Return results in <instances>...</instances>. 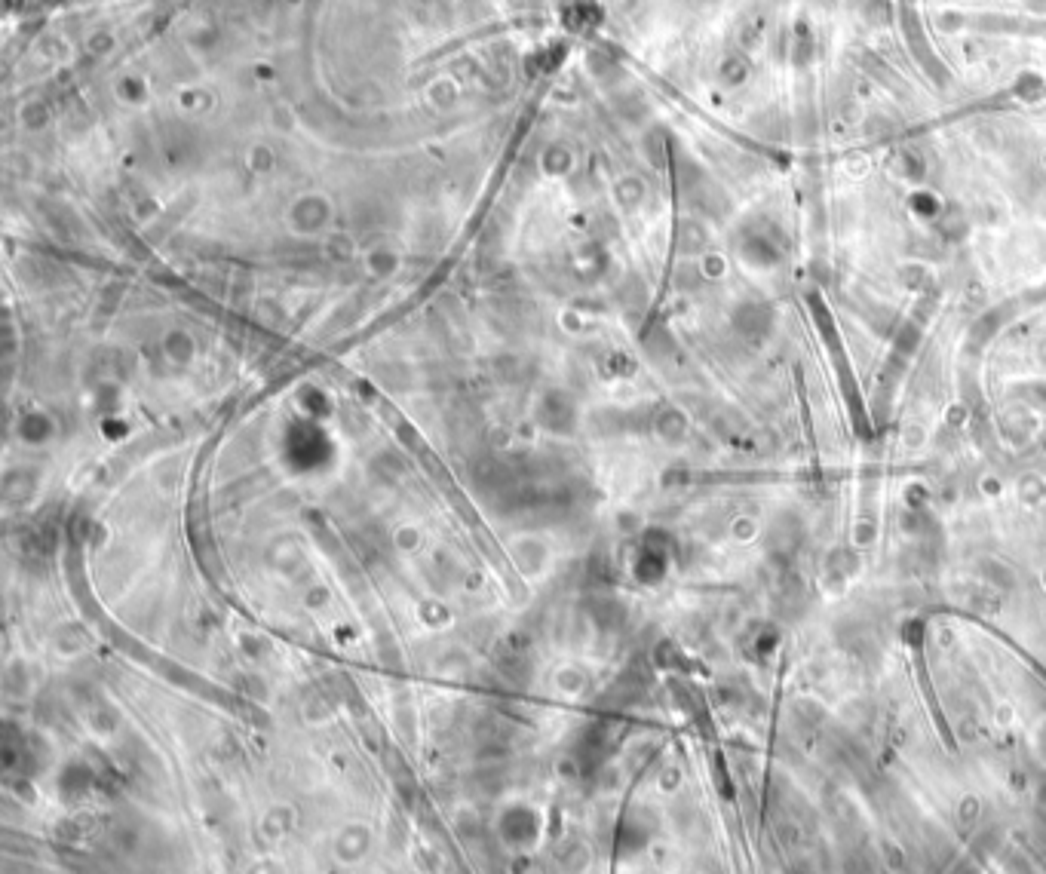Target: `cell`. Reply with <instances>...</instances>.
<instances>
[{
    "instance_id": "1",
    "label": "cell",
    "mask_w": 1046,
    "mask_h": 874,
    "mask_svg": "<svg viewBox=\"0 0 1046 874\" xmlns=\"http://www.w3.org/2000/svg\"><path fill=\"white\" fill-rule=\"evenodd\" d=\"M816 46V37L807 22H795L792 28V56L795 62H810V50Z\"/></svg>"
}]
</instances>
